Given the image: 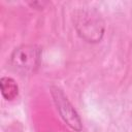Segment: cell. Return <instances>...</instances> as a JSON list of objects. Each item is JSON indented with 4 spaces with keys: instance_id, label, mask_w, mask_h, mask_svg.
<instances>
[{
    "instance_id": "6da1fadb",
    "label": "cell",
    "mask_w": 132,
    "mask_h": 132,
    "mask_svg": "<svg viewBox=\"0 0 132 132\" xmlns=\"http://www.w3.org/2000/svg\"><path fill=\"white\" fill-rule=\"evenodd\" d=\"M73 24L77 35L89 43L100 42L105 32V23L95 8H78L74 11Z\"/></svg>"
},
{
    "instance_id": "7a4b0ae2",
    "label": "cell",
    "mask_w": 132,
    "mask_h": 132,
    "mask_svg": "<svg viewBox=\"0 0 132 132\" xmlns=\"http://www.w3.org/2000/svg\"><path fill=\"white\" fill-rule=\"evenodd\" d=\"M41 54V47L36 44H22L12 51L9 57V65L22 75L32 74L40 66Z\"/></svg>"
},
{
    "instance_id": "3957f363",
    "label": "cell",
    "mask_w": 132,
    "mask_h": 132,
    "mask_svg": "<svg viewBox=\"0 0 132 132\" xmlns=\"http://www.w3.org/2000/svg\"><path fill=\"white\" fill-rule=\"evenodd\" d=\"M50 90L55 105L62 120L74 131L77 132L81 131L82 129L81 119L77 113V111L75 110V108L73 107V105L71 104V102L69 101V99L67 98V96L65 95V93L63 92V90L58 86H51Z\"/></svg>"
},
{
    "instance_id": "277c9868",
    "label": "cell",
    "mask_w": 132,
    "mask_h": 132,
    "mask_svg": "<svg viewBox=\"0 0 132 132\" xmlns=\"http://www.w3.org/2000/svg\"><path fill=\"white\" fill-rule=\"evenodd\" d=\"M0 90L3 98L7 101L15 99L19 95V86L10 76H3L0 79Z\"/></svg>"
},
{
    "instance_id": "5b68a950",
    "label": "cell",
    "mask_w": 132,
    "mask_h": 132,
    "mask_svg": "<svg viewBox=\"0 0 132 132\" xmlns=\"http://www.w3.org/2000/svg\"><path fill=\"white\" fill-rule=\"evenodd\" d=\"M7 132H20V131L18 129H15V128H9L7 130Z\"/></svg>"
}]
</instances>
